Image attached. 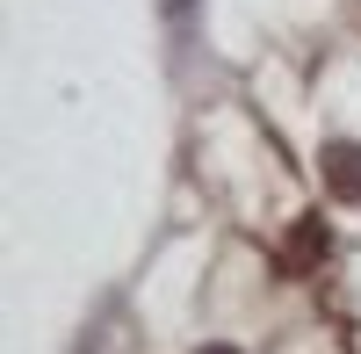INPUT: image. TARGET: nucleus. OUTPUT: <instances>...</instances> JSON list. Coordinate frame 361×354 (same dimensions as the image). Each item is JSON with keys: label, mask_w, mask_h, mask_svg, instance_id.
Here are the masks:
<instances>
[{"label": "nucleus", "mask_w": 361, "mask_h": 354, "mask_svg": "<svg viewBox=\"0 0 361 354\" xmlns=\"http://www.w3.org/2000/svg\"><path fill=\"white\" fill-rule=\"evenodd\" d=\"M325 188L361 202V145H325Z\"/></svg>", "instance_id": "f03ea898"}, {"label": "nucleus", "mask_w": 361, "mask_h": 354, "mask_svg": "<svg viewBox=\"0 0 361 354\" xmlns=\"http://www.w3.org/2000/svg\"><path fill=\"white\" fill-rule=\"evenodd\" d=\"M195 354H238V347H217V340H209V347H195Z\"/></svg>", "instance_id": "7ed1b4c3"}, {"label": "nucleus", "mask_w": 361, "mask_h": 354, "mask_svg": "<svg viewBox=\"0 0 361 354\" xmlns=\"http://www.w3.org/2000/svg\"><path fill=\"white\" fill-rule=\"evenodd\" d=\"M325 260V217H296V231L282 239V268H318Z\"/></svg>", "instance_id": "f257e3e1"}]
</instances>
